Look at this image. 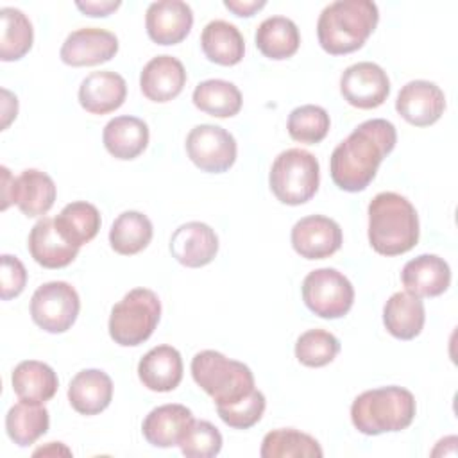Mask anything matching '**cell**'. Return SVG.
<instances>
[{
	"instance_id": "cell-1",
	"label": "cell",
	"mask_w": 458,
	"mask_h": 458,
	"mask_svg": "<svg viewBox=\"0 0 458 458\" xmlns=\"http://www.w3.org/2000/svg\"><path fill=\"white\" fill-rule=\"evenodd\" d=\"M397 143L395 125L385 118L361 122L344 141H340L329 159L333 182L349 193L363 191L376 177L381 161Z\"/></svg>"
},
{
	"instance_id": "cell-2",
	"label": "cell",
	"mask_w": 458,
	"mask_h": 458,
	"mask_svg": "<svg viewBox=\"0 0 458 458\" xmlns=\"http://www.w3.org/2000/svg\"><path fill=\"white\" fill-rule=\"evenodd\" d=\"M419 242V216L413 204L395 193L381 191L369 204V243L381 256H399Z\"/></svg>"
},
{
	"instance_id": "cell-3",
	"label": "cell",
	"mask_w": 458,
	"mask_h": 458,
	"mask_svg": "<svg viewBox=\"0 0 458 458\" xmlns=\"http://www.w3.org/2000/svg\"><path fill=\"white\" fill-rule=\"evenodd\" d=\"M379 21L372 0H336L326 5L317 21V38L331 55L351 54L365 45Z\"/></svg>"
},
{
	"instance_id": "cell-4",
	"label": "cell",
	"mask_w": 458,
	"mask_h": 458,
	"mask_svg": "<svg viewBox=\"0 0 458 458\" xmlns=\"http://www.w3.org/2000/svg\"><path fill=\"white\" fill-rule=\"evenodd\" d=\"M415 413L413 394L395 385L365 390L351 404L352 426L369 437L406 429Z\"/></svg>"
},
{
	"instance_id": "cell-5",
	"label": "cell",
	"mask_w": 458,
	"mask_h": 458,
	"mask_svg": "<svg viewBox=\"0 0 458 458\" xmlns=\"http://www.w3.org/2000/svg\"><path fill=\"white\" fill-rule=\"evenodd\" d=\"M191 376L216 406L233 404L254 390V376L245 363L211 349L191 358Z\"/></svg>"
},
{
	"instance_id": "cell-6",
	"label": "cell",
	"mask_w": 458,
	"mask_h": 458,
	"mask_svg": "<svg viewBox=\"0 0 458 458\" xmlns=\"http://www.w3.org/2000/svg\"><path fill=\"white\" fill-rule=\"evenodd\" d=\"M159 318V297L148 288H134L113 306L109 336L122 347H136L152 336Z\"/></svg>"
},
{
	"instance_id": "cell-7",
	"label": "cell",
	"mask_w": 458,
	"mask_h": 458,
	"mask_svg": "<svg viewBox=\"0 0 458 458\" xmlns=\"http://www.w3.org/2000/svg\"><path fill=\"white\" fill-rule=\"evenodd\" d=\"M320 166L304 148L283 150L272 163L268 184L276 199L286 206L308 202L318 190Z\"/></svg>"
},
{
	"instance_id": "cell-8",
	"label": "cell",
	"mask_w": 458,
	"mask_h": 458,
	"mask_svg": "<svg viewBox=\"0 0 458 458\" xmlns=\"http://www.w3.org/2000/svg\"><path fill=\"white\" fill-rule=\"evenodd\" d=\"M302 301L320 318H340L352 308L354 288L336 268H317L302 281Z\"/></svg>"
},
{
	"instance_id": "cell-9",
	"label": "cell",
	"mask_w": 458,
	"mask_h": 458,
	"mask_svg": "<svg viewBox=\"0 0 458 458\" xmlns=\"http://www.w3.org/2000/svg\"><path fill=\"white\" fill-rule=\"evenodd\" d=\"M81 311L77 290L66 281H50L36 288L30 299V317L38 327L57 335L68 331Z\"/></svg>"
},
{
	"instance_id": "cell-10",
	"label": "cell",
	"mask_w": 458,
	"mask_h": 458,
	"mask_svg": "<svg viewBox=\"0 0 458 458\" xmlns=\"http://www.w3.org/2000/svg\"><path fill=\"white\" fill-rule=\"evenodd\" d=\"M186 152L191 163L208 174L227 172L238 154L234 136L220 125L200 123L186 136Z\"/></svg>"
},
{
	"instance_id": "cell-11",
	"label": "cell",
	"mask_w": 458,
	"mask_h": 458,
	"mask_svg": "<svg viewBox=\"0 0 458 458\" xmlns=\"http://www.w3.org/2000/svg\"><path fill=\"white\" fill-rule=\"evenodd\" d=\"M340 93L352 107L374 109L388 98L390 79L379 64L361 61L344 70L340 77Z\"/></svg>"
},
{
	"instance_id": "cell-12",
	"label": "cell",
	"mask_w": 458,
	"mask_h": 458,
	"mask_svg": "<svg viewBox=\"0 0 458 458\" xmlns=\"http://www.w3.org/2000/svg\"><path fill=\"white\" fill-rule=\"evenodd\" d=\"M292 247L306 259H326L333 256L344 242L340 225L324 215H310L292 227Z\"/></svg>"
},
{
	"instance_id": "cell-13",
	"label": "cell",
	"mask_w": 458,
	"mask_h": 458,
	"mask_svg": "<svg viewBox=\"0 0 458 458\" xmlns=\"http://www.w3.org/2000/svg\"><path fill=\"white\" fill-rule=\"evenodd\" d=\"M118 52V38L106 29L82 27L70 32L59 57L68 66H97L111 61Z\"/></svg>"
},
{
	"instance_id": "cell-14",
	"label": "cell",
	"mask_w": 458,
	"mask_h": 458,
	"mask_svg": "<svg viewBox=\"0 0 458 458\" xmlns=\"http://www.w3.org/2000/svg\"><path fill=\"white\" fill-rule=\"evenodd\" d=\"M445 109L444 91L429 81L406 82L395 100V111L415 127H428L440 120Z\"/></svg>"
},
{
	"instance_id": "cell-15",
	"label": "cell",
	"mask_w": 458,
	"mask_h": 458,
	"mask_svg": "<svg viewBox=\"0 0 458 458\" xmlns=\"http://www.w3.org/2000/svg\"><path fill=\"white\" fill-rule=\"evenodd\" d=\"M193 11L182 0L152 2L145 14L148 38L157 45H177L191 30Z\"/></svg>"
},
{
	"instance_id": "cell-16",
	"label": "cell",
	"mask_w": 458,
	"mask_h": 458,
	"mask_svg": "<svg viewBox=\"0 0 458 458\" xmlns=\"http://www.w3.org/2000/svg\"><path fill=\"white\" fill-rule=\"evenodd\" d=\"M172 256L188 268L209 265L218 252V236L204 222H186L170 238Z\"/></svg>"
},
{
	"instance_id": "cell-17",
	"label": "cell",
	"mask_w": 458,
	"mask_h": 458,
	"mask_svg": "<svg viewBox=\"0 0 458 458\" xmlns=\"http://www.w3.org/2000/svg\"><path fill=\"white\" fill-rule=\"evenodd\" d=\"M401 281L404 290L415 297H438L451 284V268L437 254H420L403 267Z\"/></svg>"
},
{
	"instance_id": "cell-18",
	"label": "cell",
	"mask_w": 458,
	"mask_h": 458,
	"mask_svg": "<svg viewBox=\"0 0 458 458\" xmlns=\"http://www.w3.org/2000/svg\"><path fill=\"white\" fill-rule=\"evenodd\" d=\"M186 84L182 63L168 54L152 57L140 73L141 93L152 102H168L175 98Z\"/></svg>"
},
{
	"instance_id": "cell-19",
	"label": "cell",
	"mask_w": 458,
	"mask_h": 458,
	"mask_svg": "<svg viewBox=\"0 0 458 458\" xmlns=\"http://www.w3.org/2000/svg\"><path fill=\"white\" fill-rule=\"evenodd\" d=\"M193 413L182 404H161L148 411L141 424L145 440L154 447L179 445L193 424Z\"/></svg>"
},
{
	"instance_id": "cell-20",
	"label": "cell",
	"mask_w": 458,
	"mask_h": 458,
	"mask_svg": "<svg viewBox=\"0 0 458 458\" xmlns=\"http://www.w3.org/2000/svg\"><path fill=\"white\" fill-rule=\"evenodd\" d=\"M127 97L125 79L111 70L89 73L79 86V104L91 114L116 111Z\"/></svg>"
},
{
	"instance_id": "cell-21",
	"label": "cell",
	"mask_w": 458,
	"mask_h": 458,
	"mask_svg": "<svg viewBox=\"0 0 458 458\" xmlns=\"http://www.w3.org/2000/svg\"><path fill=\"white\" fill-rule=\"evenodd\" d=\"M34 261L45 268L68 267L79 254V247L68 243L57 231L54 218L43 216L34 224L27 242Z\"/></svg>"
},
{
	"instance_id": "cell-22",
	"label": "cell",
	"mask_w": 458,
	"mask_h": 458,
	"mask_svg": "<svg viewBox=\"0 0 458 458\" xmlns=\"http://www.w3.org/2000/svg\"><path fill=\"white\" fill-rule=\"evenodd\" d=\"M55 182L48 174L36 168H27L14 177L11 202L16 204L25 216L34 218L50 211L55 202Z\"/></svg>"
},
{
	"instance_id": "cell-23",
	"label": "cell",
	"mask_w": 458,
	"mask_h": 458,
	"mask_svg": "<svg viewBox=\"0 0 458 458\" xmlns=\"http://www.w3.org/2000/svg\"><path fill=\"white\" fill-rule=\"evenodd\" d=\"M138 377L152 392H172L182 379V358L172 345L150 349L138 363Z\"/></svg>"
},
{
	"instance_id": "cell-24",
	"label": "cell",
	"mask_w": 458,
	"mask_h": 458,
	"mask_svg": "<svg viewBox=\"0 0 458 458\" xmlns=\"http://www.w3.org/2000/svg\"><path fill=\"white\" fill-rule=\"evenodd\" d=\"M113 399V381L100 369H84L68 385V401L81 415L104 411Z\"/></svg>"
},
{
	"instance_id": "cell-25",
	"label": "cell",
	"mask_w": 458,
	"mask_h": 458,
	"mask_svg": "<svg viewBox=\"0 0 458 458\" xmlns=\"http://www.w3.org/2000/svg\"><path fill=\"white\" fill-rule=\"evenodd\" d=\"M106 150L122 161L138 157L148 145V125L138 116H114L102 131Z\"/></svg>"
},
{
	"instance_id": "cell-26",
	"label": "cell",
	"mask_w": 458,
	"mask_h": 458,
	"mask_svg": "<svg viewBox=\"0 0 458 458\" xmlns=\"http://www.w3.org/2000/svg\"><path fill=\"white\" fill-rule=\"evenodd\" d=\"M11 383L18 399L29 404H45L55 395L59 386L55 370L38 360L20 361L13 370Z\"/></svg>"
},
{
	"instance_id": "cell-27",
	"label": "cell",
	"mask_w": 458,
	"mask_h": 458,
	"mask_svg": "<svg viewBox=\"0 0 458 458\" xmlns=\"http://www.w3.org/2000/svg\"><path fill=\"white\" fill-rule=\"evenodd\" d=\"M426 322V310L420 297L411 293L395 292L385 302L383 324L386 331L399 340H413L420 335Z\"/></svg>"
},
{
	"instance_id": "cell-28",
	"label": "cell",
	"mask_w": 458,
	"mask_h": 458,
	"mask_svg": "<svg viewBox=\"0 0 458 458\" xmlns=\"http://www.w3.org/2000/svg\"><path fill=\"white\" fill-rule=\"evenodd\" d=\"M200 47L204 55L220 66H234L245 54V41L240 29L225 20H213L202 29Z\"/></svg>"
},
{
	"instance_id": "cell-29",
	"label": "cell",
	"mask_w": 458,
	"mask_h": 458,
	"mask_svg": "<svg viewBox=\"0 0 458 458\" xmlns=\"http://www.w3.org/2000/svg\"><path fill=\"white\" fill-rule=\"evenodd\" d=\"M299 29L286 16H270L256 29V47L268 59H288L299 50Z\"/></svg>"
},
{
	"instance_id": "cell-30",
	"label": "cell",
	"mask_w": 458,
	"mask_h": 458,
	"mask_svg": "<svg viewBox=\"0 0 458 458\" xmlns=\"http://www.w3.org/2000/svg\"><path fill=\"white\" fill-rule=\"evenodd\" d=\"M54 224L68 243L81 249L84 243L97 236L102 220L98 209L93 204L86 200H75L61 209V213L54 218Z\"/></svg>"
},
{
	"instance_id": "cell-31",
	"label": "cell",
	"mask_w": 458,
	"mask_h": 458,
	"mask_svg": "<svg viewBox=\"0 0 458 458\" xmlns=\"http://www.w3.org/2000/svg\"><path fill=\"white\" fill-rule=\"evenodd\" d=\"M193 104L206 114L215 118H231L240 113L243 98L240 89L224 79H208L195 86Z\"/></svg>"
},
{
	"instance_id": "cell-32",
	"label": "cell",
	"mask_w": 458,
	"mask_h": 458,
	"mask_svg": "<svg viewBox=\"0 0 458 458\" xmlns=\"http://www.w3.org/2000/svg\"><path fill=\"white\" fill-rule=\"evenodd\" d=\"M154 227L147 215L140 211H123L109 229L111 249L122 256L141 252L152 240Z\"/></svg>"
},
{
	"instance_id": "cell-33",
	"label": "cell",
	"mask_w": 458,
	"mask_h": 458,
	"mask_svg": "<svg viewBox=\"0 0 458 458\" xmlns=\"http://www.w3.org/2000/svg\"><path fill=\"white\" fill-rule=\"evenodd\" d=\"M48 426L50 417L43 404H29L20 401L18 404L11 406L5 415L7 435L20 447L34 444L48 431Z\"/></svg>"
},
{
	"instance_id": "cell-34",
	"label": "cell",
	"mask_w": 458,
	"mask_h": 458,
	"mask_svg": "<svg viewBox=\"0 0 458 458\" xmlns=\"http://www.w3.org/2000/svg\"><path fill=\"white\" fill-rule=\"evenodd\" d=\"M261 458H320V444L308 433L293 428L272 429L263 437Z\"/></svg>"
},
{
	"instance_id": "cell-35",
	"label": "cell",
	"mask_w": 458,
	"mask_h": 458,
	"mask_svg": "<svg viewBox=\"0 0 458 458\" xmlns=\"http://www.w3.org/2000/svg\"><path fill=\"white\" fill-rule=\"evenodd\" d=\"M2 30H0V59L18 61L32 48L34 29L30 20L14 7L0 9Z\"/></svg>"
},
{
	"instance_id": "cell-36",
	"label": "cell",
	"mask_w": 458,
	"mask_h": 458,
	"mask_svg": "<svg viewBox=\"0 0 458 458\" xmlns=\"http://www.w3.org/2000/svg\"><path fill=\"white\" fill-rule=\"evenodd\" d=\"M329 127H331V120L327 111L315 104L295 107L288 114V122H286L290 138L308 145L320 143L327 136Z\"/></svg>"
},
{
	"instance_id": "cell-37",
	"label": "cell",
	"mask_w": 458,
	"mask_h": 458,
	"mask_svg": "<svg viewBox=\"0 0 458 458\" xmlns=\"http://www.w3.org/2000/svg\"><path fill=\"white\" fill-rule=\"evenodd\" d=\"M340 352L338 338L326 329H310L295 342V358L304 367H326Z\"/></svg>"
},
{
	"instance_id": "cell-38",
	"label": "cell",
	"mask_w": 458,
	"mask_h": 458,
	"mask_svg": "<svg viewBox=\"0 0 458 458\" xmlns=\"http://www.w3.org/2000/svg\"><path fill=\"white\" fill-rule=\"evenodd\" d=\"M265 408H267L265 395L254 388L249 395H245L243 399L233 404L216 406V413L229 428L249 429L261 420Z\"/></svg>"
},
{
	"instance_id": "cell-39",
	"label": "cell",
	"mask_w": 458,
	"mask_h": 458,
	"mask_svg": "<svg viewBox=\"0 0 458 458\" xmlns=\"http://www.w3.org/2000/svg\"><path fill=\"white\" fill-rule=\"evenodd\" d=\"M222 433L208 420H193L181 440V453L188 458H213L222 449Z\"/></svg>"
},
{
	"instance_id": "cell-40",
	"label": "cell",
	"mask_w": 458,
	"mask_h": 458,
	"mask_svg": "<svg viewBox=\"0 0 458 458\" xmlns=\"http://www.w3.org/2000/svg\"><path fill=\"white\" fill-rule=\"evenodd\" d=\"M27 284V270L23 263L11 254H2V272H0V297L9 301L18 297Z\"/></svg>"
},
{
	"instance_id": "cell-41",
	"label": "cell",
	"mask_w": 458,
	"mask_h": 458,
	"mask_svg": "<svg viewBox=\"0 0 458 458\" xmlns=\"http://www.w3.org/2000/svg\"><path fill=\"white\" fill-rule=\"evenodd\" d=\"M122 5L120 0H86V2H75V7L91 18H98V16H109L111 13H114L118 7Z\"/></svg>"
},
{
	"instance_id": "cell-42",
	"label": "cell",
	"mask_w": 458,
	"mask_h": 458,
	"mask_svg": "<svg viewBox=\"0 0 458 458\" xmlns=\"http://www.w3.org/2000/svg\"><path fill=\"white\" fill-rule=\"evenodd\" d=\"M224 5L236 16L250 18L259 9H263L267 5V2L265 0H224Z\"/></svg>"
},
{
	"instance_id": "cell-43",
	"label": "cell",
	"mask_w": 458,
	"mask_h": 458,
	"mask_svg": "<svg viewBox=\"0 0 458 458\" xmlns=\"http://www.w3.org/2000/svg\"><path fill=\"white\" fill-rule=\"evenodd\" d=\"M2 97H4V100H2V118H4L2 129H7L11 120L16 118V114H18V98L7 89H2Z\"/></svg>"
},
{
	"instance_id": "cell-44",
	"label": "cell",
	"mask_w": 458,
	"mask_h": 458,
	"mask_svg": "<svg viewBox=\"0 0 458 458\" xmlns=\"http://www.w3.org/2000/svg\"><path fill=\"white\" fill-rule=\"evenodd\" d=\"M0 172H2V211H5L13 204L11 195H13L14 177L11 175L7 166H0Z\"/></svg>"
},
{
	"instance_id": "cell-45",
	"label": "cell",
	"mask_w": 458,
	"mask_h": 458,
	"mask_svg": "<svg viewBox=\"0 0 458 458\" xmlns=\"http://www.w3.org/2000/svg\"><path fill=\"white\" fill-rule=\"evenodd\" d=\"M38 454H72L70 449H66L61 442H50L48 447H41L38 451H34V456Z\"/></svg>"
}]
</instances>
